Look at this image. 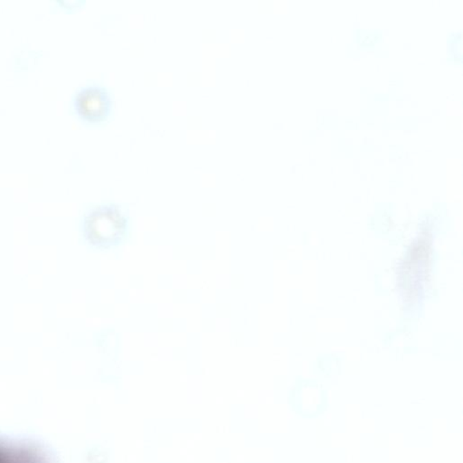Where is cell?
<instances>
[{
    "label": "cell",
    "instance_id": "1",
    "mask_svg": "<svg viewBox=\"0 0 463 463\" xmlns=\"http://www.w3.org/2000/svg\"><path fill=\"white\" fill-rule=\"evenodd\" d=\"M111 99L104 90L94 89L87 94V111L90 117H106L111 110Z\"/></svg>",
    "mask_w": 463,
    "mask_h": 463
}]
</instances>
